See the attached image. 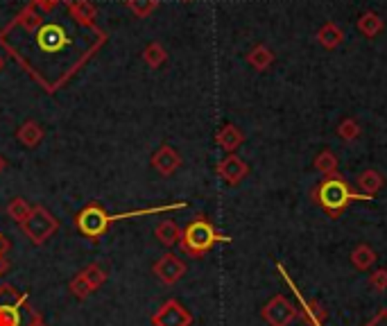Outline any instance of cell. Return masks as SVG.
<instances>
[{
	"instance_id": "obj_1",
	"label": "cell",
	"mask_w": 387,
	"mask_h": 326,
	"mask_svg": "<svg viewBox=\"0 0 387 326\" xmlns=\"http://www.w3.org/2000/svg\"><path fill=\"white\" fill-rule=\"evenodd\" d=\"M313 199L315 204H319L326 211L328 218H340L351 202H356V199H367V197L363 193H356L344 177L331 175V177H324L315 186Z\"/></svg>"
},
{
	"instance_id": "obj_2",
	"label": "cell",
	"mask_w": 387,
	"mask_h": 326,
	"mask_svg": "<svg viewBox=\"0 0 387 326\" xmlns=\"http://www.w3.org/2000/svg\"><path fill=\"white\" fill-rule=\"evenodd\" d=\"M229 236H222L209 218L199 215L192 222L186 225V229L181 232V249L192 258H202L206 252H211L218 243H229Z\"/></svg>"
},
{
	"instance_id": "obj_3",
	"label": "cell",
	"mask_w": 387,
	"mask_h": 326,
	"mask_svg": "<svg viewBox=\"0 0 387 326\" xmlns=\"http://www.w3.org/2000/svg\"><path fill=\"white\" fill-rule=\"evenodd\" d=\"M27 302H30L27 292H21L9 283L0 285V326H30L38 311Z\"/></svg>"
},
{
	"instance_id": "obj_4",
	"label": "cell",
	"mask_w": 387,
	"mask_h": 326,
	"mask_svg": "<svg viewBox=\"0 0 387 326\" xmlns=\"http://www.w3.org/2000/svg\"><path fill=\"white\" fill-rule=\"evenodd\" d=\"M21 229H23V234L30 238L32 245H45L57 232H59V220H57L45 206L36 204L32 206V213L21 225Z\"/></svg>"
},
{
	"instance_id": "obj_5",
	"label": "cell",
	"mask_w": 387,
	"mask_h": 326,
	"mask_svg": "<svg viewBox=\"0 0 387 326\" xmlns=\"http://www.w3.org/2000/svg\"><path fill=\"white\" fill-rule=\"evenodd\" d=\"M75 227H77V232H80L84 238H89V241L98 243L100 238L106 234V229L111 227L109 213H106L100 204H89V206H84L80 213L75 215Z\"/></svg>"
},
{
	"instance_id": "obj_6",
	"label": "cell",
	"mask_w": 387,
	"mask_h": 326,
	"mask_svg": "<svg viewBox=\"0 0 387 326\" xmlns=\"http://www.w3.org/2000/svg\"><path fill=\"white\" fill-rule=\"evenodd\" d=\"M260 318L267 322V326H290L295 320H299V309L283 295H274L269 299L263 311H260Z\"/></svg>"
},
{
	"instance_id": "obj_7",
	"label": "cell",
	"mask_w": 387,
	"mask_h": 326,
	"mask_svg": "<svg viewBox=\"0 0 387 326\" xmlns=\"http://www.w3.org/2000/svg\"><path fill=\"white\" fill-rule=\"evenodd\" d=\"M152 324L154 326H192V315L181 302L168 299L152 315Z\"/></svg>"
},
{
	"instance_id": "obj_8",
	"label": "cell",
	"mask_w": 387,
	"mask_h": 326,
	"mask_svg": "<svg viewBox=\"0 0 387 326\" xmlns=\"http://www.w3.org/2000/svg\"><path fill=\"white\" fill-rule=\"evenodd\" d=\"M69 43H71L69 34H66L64 27L57 23H43L36 30V45H38V50L45 55H57Z\"/></svg>"
},
{
	"instance_id": "obj_9",
	"label": "cell",
	"mask_w": 387,
	"mask_h": 326,
	"mask_svg": "<svg viewBox=\"0 0 387 326\" xmlns=\"http://www.w3.org/2000/svg\"><path fill=\"white\" fill-rule=\"evenodd\" d=\"M152 272H154V276H157L161 283L175 285L181 276L186 274V263H183L181 258L175 256V254H163L159 261H154Z\"/></svg>"
},
{
	"instance_id": "obj_10",
	"label": "cell",
	"mask_w": 387,
	"mask_h": 326,
	"mask_svg": "<svg viewBox=\"0 0 387 326\" xmlns=\"http://www.w3.org/2000/svg\"><path fill=\"white\" fill-rule=\"evenodd\" d=\"M216 172H218V177L225 179L229 186H236L249 175V166L238 155H227L225 159L218 163Z\"/></svg>"
},
{
	"instance_id": "obj_11",
	"label": "cell",
	"mask_w": 387,
	"mask_h": 326,
	"mask_svg": "<svg viewBox=\"0 0 387 326\" xmlns=\"http://www.w3.org/2000/svg\"><path fill=\"white\" fill-rule=\"evenodd\" d=\"M150 163H152V168L159 172V175L170 177V175H175V172L181 168V155L172 146H161L152 155Z\"/></svg>"
},
{
	"instance_id": "obj_12",
	"label": "cell",
	"mask_w": 387,
	"mask_h": 326,
	"mask_svg": "<svg viewBox=\"0 0 387 326\" xmlns=\"http://www.w3.org/2000/svg\"><path fill=\"white\" fill-rule=\"evenodd\" d=\"M43 136H45V129L36 120H25L16 132V141L27 150H34L36 146H41Z\"/></svg>"
},
{
	"instance_id": "obj_13",
	"label": "cell",
	"mask_w": 387,
	"mask_h": 326,
	"mask_svg": "<svg viewBox=\"0 0 387 326\" xmlns=\"http://www.w3.org/2000/svg\"><path fill=\"white\" fill-rule=\"evenodd\" d=\"M216 143L218 146L225 150V152H229V155H236V150L243 146L245 143V134L240 132L236 125H231V122H227L225 127H222L218 134H216Z\"/></svg>"
},
{
	"instance_id": "obj_14",
	"label": "cell",
	"mask_w": 387,
	"mask_h": 326,
	"mask_svg": "<svg viewBox=\"0 0 387 326\" xmlns=\"http://www.w3.org/2000/svg\"><path fill=\"white\" fill-rule=\"evenodd\" d=\"M66 5H69V12L71 16L75 18L77 23L82 25H93V18L98 16V9L91 3V0H66Z\"/></svg>"
},
{
	"instance_id": "obj_15",
	"label": "cell",
	"mask_w": 387,
	"mask_h": 326,
	"mask_svg": "<svg viewBox=\"0 0 387 326\" xmlns=\"http://www.w3.org/2000/svg\"><path fill=\"white\" fill-rule=\"evenodd\" d=\"M383 186H385V177L381 175L379 170H374V168L363 170L360 177H358V188L363 190V195H365L367 199L374 197Z\"/></svg>"
},
{
	"instance_id": "obj_16",
	"label": "cell",
	"mask_w": 387,
	"mask_h": 326,
	"mask_svg": "<svg viewBox=\"0 0 387 326\" xmlns=\"http://www.w3.org/2000/svg\"><path fill=\"white\" fill-rule=\"evenodd\" d=\"M317 41L322 43L326 50H335V48H340L344 43V30L340 25H335L333 21H328V23H324L322 27H319Z\"/></svg>"
},
{
	"instance_id": "obj_17",
	"label": "cell",
	"mask_w": 387,
	"mask_h": 326,
	"mask_svg": "<svg viewBox=\"0 0 387 326\" xmlns=\"http://www.w3.org/2000/svg\"><path fill=\"white\" fill-rule=\"evenodd\" d=\"M154 236L163 247H175L181 241V229L177 227L175 220H161L154 229Z\"/></svg>"
},
{
	"instance_id": "obj_18",
	"label": "cell",
	"mask_w": 387,
	"mask_h": 326,
	"mask_svg": "<svg viewBox=\"0 0 387 326\" xmlns=\"http://www.w3.org/2000/svg\"><path fill=\"white\" fill-rule=\"evenodd\" d=\"M247 62H249L251 69L267 71L269 66L274 64V52L269 50V48H265V45H254L249 50V55H247Z\"/></svg>"
},
{
	"instance_id": "obj_19",
	"label": "cell",
	"mask_w": 387,
	"mask_h": 326,
	"mask_svg": "<svg viewBox=\"0 0 387 326\" xmlns=\"http://www.w3.org/2000/svg\"><path fill=\"white\" fill-rule=\"evenodd\" d=\"M358 30H360V34L367 36V39H374V36H379L383 32V18L374 12H367L358 18Z\"/></svg>"
},
{
	"instance_id": "obj_20",
	"label": "cell",
	"mask_w": 387,
	"mask_h": 326,
	"mask_svg": "<svg viewBox=\"0 0 387 326\" xmlns=\"http://www.w3.org/2000/svg\"><path fill=\"white\" fill-rule=\"evenodd\" d=\"M351 263L356 270H360V272L372 270V265L376 263V252L370 245H358L351 252Z\"/></svg>"
},
{
	"instance_id": "obj_21",
	"label": "cell",
	"mask_w": 387,
	"mask_h": 326,
	"mask_svg": "<svg viewBox=\"0 0 387 326\" xmlns=\"http://www.w3.org/2000/svg\"><path fill=\"white\" fill-rule=\"evenodd\" d=\"M299 320H304L311 326H322L326 322V311L319 302H304V309L299 311Z\"/></svg>"
},
{
	"instance_id": "obj_22",
	"label": "cell",
	"mask_w": 387,
	"mask_h": 326,
	"mask_svg": "<svg viewBox=\"0 0 387 326\" xmlns=\"http://www.w3.org/2000/svg\"><path fill=\"white\" fill-rule=\"evenodd\" d=\"M313 166H315V170L322 177L337 175V157L333 155L331 150H322V152H319V155L315 157V161H313Z\"/></svg>"
},
{
	"instance_id": "obj_23",
	"label": "cell",
	"mask_w": 387,
	"mask_h": 326,
	"mask_svg": "<svg viewBox=\"0 0 387 326\" xmlns=\"http://www.w3.org/2000/svg\"><path fill=\"white\" fill-rule=\"evenodd\" d=\"M32 213V204L23 197H14L12 202L7 204V215L14 220L16 225H23Z\"/></svg>"
},
{
	"instance_id": "obj_24",
	"label": "cell",
	"mask_w": 387,
	"mask_h": 326,
	"mask_svg": "<svg viewBox=\"0 0 387 326\" xmlns=\"http://www.w3.org/2000/svg\"><path fill=\"white\" fill-rule=\"evenodd\" d=\"M16 23L23 27V30H27V32H36L38 27H41L43 23H41V12L38 9H34L32 5H27L21 14L16 16Z\"/></svg>"
},
{
	"instance_id": "obj_25",
	"label": "cell",
	"mask_w": 387,
	"mask_h": 326,
	"mask_svg": "<svg viewBox=\"0 0 387 326\" xmlns=\"http://www.w3.org/2000/svg\"><path fill=\"white\" fill-rule=\"evenodd\" d=\"M168 59V52H166V48H163L161 43H150L148 48L143 50V62L150 66V69H159V66H163Z\"/></svg>"
},
{
	"instance_id": "obj_26",
	"label": "cell",
	"mask_w": 387,
	"mask_h": 326,
	"mask_svg": "<svg viewBox=\"0 0 387 326\" xmlns=\"http://www.w3.org/2000/svg\"><path fill=\"white\" fill-rule=\"evenodd\" d=\"M82 274H84V279L89 281V285L93 288V290H98V288L106 281V276H109V272H106L100 263H91V265H86L84 270H82Z\"/></svg>"
},
{
	"instance_id": "obj_27",
	"label": "cell",
	"mask_w": 387,
	"mask_h": 326,
	"mask_svg": "<svg viewBox=\"0 0 387 326\" xmlns=\"http://www.w3.org/2000/svg\"><path fill=\"white\" fill-rule=\"evenodd\" d=\"M127 7L132 9L134 16L148 18L154 12V9L159 7V0H127Z\"/></svg>"
},
{
	"instance_id": "obj_28",
	"label": "cell",
	"mask_w": 387,
	"mask_h": 326,
	"mask_svg": "<svg viewBox=\"0 0 387 326\" xmlns=\"http://www.w3.org/2000/svg\"><path fill=\"white\" fill-rule=\"evenodd\" d=\"M69 290H71V295L75 297V299H86V297H89L91 292H93V288L89 285V281L84 279V274L80 272L77 276H73V281L69 283Z\"/></svg>"
},
{
	"instance_id": "obj_29",
	"label": "cell",
	"mask_w": 387,
	"mask_h": 326,
	"mask_svg": "<svg viewBox=\"0 0 387 326\" xmlns=\"http://www.w3.org/2000/svg\"><path fill=\"white\" fill-rule=\"evenodd\" d=\"M337 136L344 141H353L360 136V125H358L353 118H344L340 125H337Z\"/></svg>"
},
{
	"instance_id": "obj_30",
	"label": "cell",
	"mask_w": 387,
	"mask_h": 326,
	"mask_svg": "<svg viewBox=\"0 0 387 326\" xmlns=\"http://www.w3.org/2000/svg\"><path fill=\"white\" fill-rule=\"evenodd\" d=\"M9 249H12V243H9L7 236L0 232V276L9 272V258H7Z\"/></svg>"
},
{
	"instance_id": "obj_31",
	"label": "cell",
	"mask_w": 387,
	"mask_h": 326,
	"mask_svg": "<svg viewBox=\"0 0 387 326\" xmlns=\"http://www.w3.org/2000/svg\"><path fill=\"white\" fill-rule=\"evenodd\" d=\"M370 285L374 288L376 292H385V290H387V270H385V267H381V270L372 272V276H370Z\"/></svg>"
},
{
	"instance_id": "obj_32",
	"label": "cell",
	"mask_w": 387,
	"mask_h": 326,
	"mask_svg": "<svg viewBox=\"0 0 387 326\" xmlns=\"http://www.w3.org/2000/svg\"><path fill=\"white\" fill-rule=\"evenodd\" d=\"M59 3H64V0H32V7L34 9H38L41 14H45V12H52V9L59 5Z\"/></svg>"
},
{
	"instance_id": "obj_33",
	"label": "cell",
	"mask_w": 387,
	"mask_h": 326,
	"mask_svg": "<svg viewBox=\"0 0 387 326\" xmlns=\"http://www.w3.org/2000/svg\"><path fill=\"white\" fill-rule=\"evenodd\" d=\"M30 326H48V324L43 322V318H41V313H38V315H36V318H34V320L30 322Z\"/></svg>"
},
{
	"instance_id": "obj_34",
	"label": "cell",
	"mask_w": 387,
	"mask_h": 326,
	"mask_svg": "<svg viewBox=\"0 0 387 326\" xmlns=\"http://www.w3.org/2000/svg\"><path fill=\"white\" fill-rule=\"evenodd\" d=\"M5 166H7V163H5V157H3V155H0V172H3V170H5Z\"/></svg>"
},
{
	"instance_id": "obj_35",
	"label": "cell",
	"mask_w": 387,
	"mask_h": 326,
	"mask_svg": "<svg viewBox=\"0 0 387 326\" xmlns=\"http://www.w3.org/2000/svg\"><path fill=\"white\" fill-rule=\"evenodd\" d=\"M5 69V59H3V55H0V71Z\"/></svg>"
},
{
	"instance_id": "obj_36",
	"label": "cell",
	"mask_w": 387,
	"mask_h": 326,
	"mask_svg": "<svg viewBox=\"0 0 387 326\" xmlns=\"http://www.w3.org/2000/svg\"><path fill=\"white\" fill-rule=\"evenodd\" d=\"M183 3H190V0H183Z\"/></svg>"
}]
</instances>
